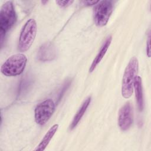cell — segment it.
Masks as SVG:
<instances>
[{
	"label": "cell",
	"instance_id": "6da1fadb",
	"mask_svg": "<svg viewBox=\"0 0 151 151\" xmlns=\"http://www.w3.org/2000/svg\"><path fill=\"white\" fill-rule=\"evenodd\" d=\"M139 67L137 58L135 57L132 58L126 66L122 83V94L125 99L130 98L133 92V86L137 77Z\"/></svg>",
	"mask_w": 151,
	"mask_h": 151
},
{
	"label": "cell",
	"instance_id": "7a4b0ae2",
	"mask_svg": "<svg viewBox=\"0 0 151 151\" xmlns=\"http://www.w3.org/2000/svg\"><path fill=\"white\" fill-rule=\"evenodd\" d=\"M27 61L26 55L18 53L10 56L2 65L1 73L5 76L13 77L21 74L25 68Z\"/></svg>",
	"mask_w": 151,
	"mask_h": 151
},
{
	"label": "cell",
	"instance_id": "3957f363",
	"mask_svg": "<svg viewBox=\"0 0 151 151\" xmlns=\"http://www.w3.org/2000/svg\"><path fill=\"white\" fill-rule=\"evenodd\" d=\"M17 16L12 1H6L2 6L0 12V32L1 42L5 34L15 24Z\"/></svg>",
	"mask_w": 151,
	"mask_h": 151
},
{
	"label": "cell",
	"instance_id": "277c9868",
	"mask_svg": "<svg viewBox=\"0 0 151 151\" xmlns=\"http://www.w3.org/2000/svg\"><path fill=\"white\" fill-rule=\"evenodd\" d=\"M37 31L36 21L34 19H29L24 25L20 33L18 49L21 52L27 51L32 44Z\"/></svg>",
	"mask_w": 151,
	"mask_h": 151
},
{
	"label": "cell",
	"instance_id": "5b68a950",
	"mask_svg": "<svg viewBox=\"0 0 151 151\" xmlns=\"http://www.w3.org/2000/svg\"><path fill=\"white\" fill-rule=\"evenodd\" d=\"M113 11V4L110 1H99L94 8V21L98 27L106 25Z\"/></svg>",
	"mask_w": 151,
	"mask_h": 151
},
{
	"label": "cell",
	"instance_id": "8992f818",
	"mask_svg": "<svg viewBox=\"0 0 151 151\" xmlns=\"http://www.w3.org/2000/svg\"><path fill=\"white\" fill-rule=\"evenodd\" d=\"M55 104L50 99H46L38 104L34 110L35 122L39 125L45 124L50 119L55 110Z\"/></svg>",
	"mask_w": 151,
	"mask_h": 151
},
{
	"label": "cell",
	"instance_id": "52a82bcc",
	"mask_svg": "<svg viewBox=\"0 0 151 151\" xmlns=\"http://www.w3.org/2000/svg\"><path fill=\"white\" fill-rule=\"evenodd\" d=\"M133 122V110L130 103H126L119 110L118 123L120 129L123 131L128 130Z\"/></svg>",
	"mask_w": 151,
	"mask_h": 151
},
{
	"label": "cell",
	"instance_id": "ba28073f",
	"mask_svg": "<svg viewBox=\"0 0 151 151\" xmlns=\"http://www.w3.org/2000/svg\"><path fill=\"white\" fill-rule=\"evenodd\" d=\"M57 55L55 47L51 42H45L42 44L38 52V58L41 61H49L54 60Z\"/></svg>",
	"mask_w": 151,
	"mask_h": 151
},
{
	"label": "cell",
	"instance_id": "9c48e42d",
	"mask_svg": "<svg viewBox=\"0 0 151 151\" xmlns=\"http://www.w3.org/2000/svg\"><path fill=\"white\" fill-rule=\"evenodd\" d=\"M112 40V37L111 36H109L108 37L106 40H105V41L104 42L103 44L102 45V46L101 47L98 54H97L96 57H95V58L94 59L90 68H89V72L91 73L93 70H94V69L96 68V66L98 65V64L101 61V60L103 59V57L104 56L105 54L106 53L110 44Z\"/></svg>",
	"mask_w": 151,
	"mask_h": 151
},
{
	"label": "cell",
	"instance_id": "30bf717a",
	"mask_svg": "<svg viewBox=\"0 0 151 151\" xmlns=\"http://www.w3.org/2000/svg\"><path fill=\"white\" fill-rule=\"evenodd\" d=\"M133 88H134L136 99L139 110L142 111L144 108V100L142 88V78L140 76H137L134 80Z\"/></svg>",
	"mask_w": 151,
	"mask_h": 151
},
{
	"label": "cell",
	"instance_id": "8fae6325",
	"mask_svg": "<svg viewBox=\"0 0 151 151\" xmlns=\"http://www.w3.org/2000/svg\"><path fill=\"white\" fill-rule=\"evenodd\" d=\"M91 100V97H88L83 103L81 107H80V109H78V110L77 111V112L75 114L74 117H73V120L71 123V124L70 126V130H73V129H74L77 126V125L78 124V123H79V122L81 119L82 117L84 114L85 112L86 111L89 104H90Z\"/></svg>",
	"mask_w": 151,
	"mask_h": 151
},
{
	"label": "cell",
	"instance_id": "7c38bea8",
	"mask_svg": "<svg viewBox=\"0 0 151 151\" xmlns=\"http://www.w3.org/2000/svg\"><path fill=\"white\" fill-rule=\"evenodd\" d=\"M58 128V124H54L52 127H51L50 129L46 133V134L44 135V136L42 138V139L41 140V142L35 149V150H45V149L47 147V146L49 144L50 142L51 141V139L55 134V132L57 131Z\"/></svg>",
	"mask_w": 151,
	"mask_h": 151
},
{
	"label": "cell",
	"instance_id": "4fadbf2b",
	"mask_svg": "<svg viewBox=\"0 0 151 151\" xmlns=\"http://www.w3.org/2000/svg\"><path fill=\"white\" fill-rule=\"evenodd\" d=\"M74 1H56V3L61 8H64L71 5Z\"/></svg>",
	"mask_w": 151,
	"mask_h": 151
},
{
	"label": "cell",
	"instance_id": "5bb4252c",
	"mask_svg": "<svg viewBox=\"0 0 151 151\" xmlns=\"http://www.w3.org/2000/svg\"><path fill=\"white\" fill-rule=\"evenodd\" d=\"M99 1H83L81 2L83 3L84 5H86L87 6H91V5H96Z\"/></svg>",
	"mask_w": 151,
	"mask_h": 151
},
{
	"label": "cell",
	"instance_id": "9a60e30c",
	"mask_svg": "<svg viewBox=\"0 0 151 151\" xmlns=\"http://www.w3.org/2000/svg\"><path fill=\"white\" fill-rule=\"evenodd\" d=\"M148 40L147 42V46H146V52H147V55L148 56V57H150V35H149V37H148Z\"/></svg>",
	"mask_w": 151,
	"mask_h": 151
}]
</instances>
